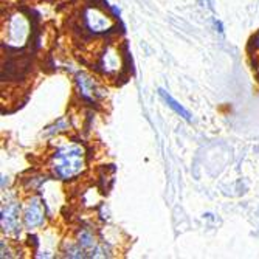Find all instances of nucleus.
<instances>
[{
  "instance_id": "nucleus-1",
  "label": "nucleus",
  "mask_w": 259,
  "mask_h": 259,
  "mask_svg": "<svg viewBox=\"0 0 259 259\" xmlns=\"http://www.w3.org/2000/svg\"><path fill=\"white\" fill-rule=\"evenodd\" d=\"M53 171L55 174L62 179L68 180L79 176L85 168L84 160V149L78 145H64L61 146L53 155Z\"/></svg>"
},
{
  "instance_id": "nucleus-2",
  "label": "nucleus",
  "mask_w": 259,
  "mask_h": 259,
  "mask_svg": "<svg viewBox=\"0 0 259 259\" xmlns=\"http://www.w3.org/2000/svg\"><path fill=\"white\" fill-rule=\"evenodd\" d=\"M84 17H85V23H87L89 30L93 33H104L113 27V22H112L110 16L95 7L89 8L85 11Z\"/></svg>"
},
{
  "instance_id": "nucleus-3",
  "label": "nucleus",
  "mask_w": 259,
  "mask_h": 259,
  "mask_svg": "<svg viewBox=\"0 0 259 259\" xmlns=\"http://www.w3.org/2000/svg\"><path fill=\"white\" fill-rule=\"evenodd\" d=\"M2 230L8 236L17 238L20 234V206L17 203H10L2 209Z\"/></svg>"
},
{
  "instance_id": "nucleus-4",
  "label": "nucleus",
  "mask_w": 259,
  "mask_h": 259,
  "mask_svg": "<svg viewBox=\"0 0 259 259\" xmlns=\"http://www.w3.org/2000/svg\"><path fill=\"white\" fill-rule=\"evenodd\" d=\"M27 37H28V22L20 14L13 16L8 23V44L19 47L25 44Z\"/></svg>"
},
{
  "instance_id": "nucleus-5",
  "label": "nucleus",
  "mask_w": 259,
  "mask_h": 259,
  "mask_svg": "<svg viewBox=\"0 0 259 259\" xmlns=\"http://www.w3.org/2000/svg\"><path fill=\"white\" fill-rule=\"evenodd\" d=\"M45 221V211H44V205L40 203L39 199H31L27 209H25V214H23V222H25L27 228H39L44 225Z\"/></svg>"
},
{
  "instance_id": "nucleus-6",
  "label": "nucleus",
  "mask_w": 259,
  "mask_h": 259,
  "mask_svg": "<svg viewBox=\"0 0 259 259\" xmlns=\"http://www.w3.org/2000/svg\"><path fill=\"white\" fill-rule=\"evenodd\" d=\"M158 97L163 100V103L164 104H166L169 109H172L179 116H180V118H183L186 123H191L193 121V116H191V113L190 112H188L179 101H176L171 95H169V93L166 92V90H164V89H158Z\"/></svg>"
},
{
  "instance_id": "nucleus-7",
  "label": "nucleus",
  "mask_w": 259,
  "mask_h": 259,
  "mask_svg": "<svg viewBox=\"0 0 259 259\" xmlns=\"http://www.w3.org/2000/svg\"><path fill=\"white\" fill-rule=\"evenodd\" d=\"M76 82L79 87V92L84 100L93 101L97 97V82L93 81L92 76H89L87 73H79L76 76Z\"/></svg>"
},
{
  "instance_id": "nucleus-8",
  "label": "nucleus",
  "mask_w": 259,
  "mask_h": 259,
  "mask_svg": "<svg viewBox=\"0 0 259 259\" xmlns=\"http://www.w3.org/2000/svg\"><path fill=\"white\" fill-rule=\"evenodd\" d=\"M103 65H104L106 72H113V70L120 68V58L115 50H112V49L106 50V53L103 56Z\"/></svg>"
},
{
  "instance_id": "nucleus-9",
  "label": "nucleus",
  "mask_w": 259,
  "mask_h": 259,
  "mask_svg": "<svg viewBox=\"0 0 259 259\" xmlns=\"http://www.w3.org/2000/svg\"><path fill=\"white\" fill-rule=\"evenodd\" d=\"M78 245L84 251H93L97 247V242H95V238H93V234L89 230H82L78 236Z\"/></svg>"
}]
</instances>
